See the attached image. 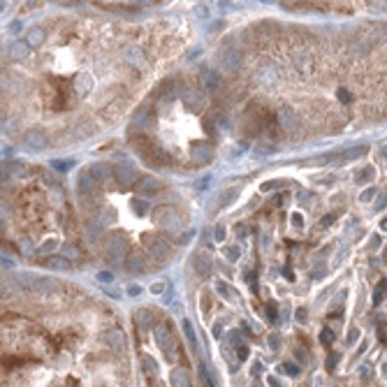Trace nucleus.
<instances>
[{
  "mask_svg": "<svg viewBox=\"0 0 387 387\" xmlns=\"http://www.w3.org/2000/svg\"><path fill=\"white\" fill-rule=\"evenodd\" d=\"M153 223L160 230H165V232H179L183 225V218L174 209H169V206H158L153 211Z\"/></svg>",
  "mask_w": 387,
  "mask_h": 387,
  "instance_id": "1",
  "label": "nucleus"
},
{
  "mask_svg": "<svg viewBox=\"0 0 387 387\" xmlns=\"http://www.w3.org/2000/svg\"><path fill=\"white\" fill-rule=\"evenodd\" d=\"M172 253V246L165 237H153L149 239V255L153 257V262H165Z\"/></svg>",
  "mask_w": 387,
  "mask_h": 387,
  "instance_id": "2",
  "label": "nucleus"
},
{
  "mask_svg": "<svg viewBox=\"0 0 387 387\" xmlns=\"http://www.w3.org/2000/svg\"><path fill=\"white\" fill-rule=\"evenodd\" d=\"M153 334H155V339H158V345H160V350H163L165 355H169L172 357V350H174V336H172V329H169L165 322H158L155 325V329H153Z\"/></svg>",
  "mask_w": 387,
  "mask_h": 387,
  "instance_id": "3",
  "label": "nucleus"
},
{
  "mask_svg": "<svg viewBox=\"0 0 387 387\" xmlns=\"http://www.w3.org/2000/svg\"><path fill=\"white\" fill-rule=\"evenodd\" d=\"M126 248H128V243H126V239L118 234V237H112L107 241V257H109V262H123V255H126Z\"/></svg>",
  "mask_w": 387,
  "mask_h": 387,
  "instance_id": "4",
  "label": "nucleus"
},
{
  "mask_svg": "<svg viewBox=\"0 0 387 387\" xmlns=\"http://www.w3.org/2000/svg\"><path fill=\"white\" fill-rule=\"evenodd\" d=\"M211 155H214V149L209 146V142H192L190 144V158L195 165L209 163Z\"/></svg>",
  "mask_w": 387,
  "mask_h": 387,
  "instance_id": "5",
  "label": "nucleus"
},
{
  "mask_svg": "<svg viewBox=\"0 0 387 387\" xmlns=\"http://www.w3.org/2000/svg\"><path fill=\"white\" fill-rule=\"evenodd\" d=\"M218 61H220V65L225 67V70H237L239 67V63H241V56H239V51L234 47H223L220 49V54H218Z\"/></svg>",
  "mask_w": 387,
  "mask_h": 387,
  "instance_id": "6",
  "label": "nucleus"
},
{
  "mask_svg": "<svg viewBox=\"0 0 387 387\" xmlns=\"http://www.w3.org/2000/svg\"><path fill=\"white\" fill-rule=\"evenodd\" d=\"M114 177H116V181L121 183L123 188H128L130 183H135L137 172H135V167H132L130 163H118L116 167H114Z\"/></svg>",
  "mask_w": 387,
  "mask_h": 387,
  "instance_id": "7",
  "label": "nucleus"
},
{
  "mask_svg": "<svg viewBox=\"0 0 387 387\" xmlns=\"http://www.w3.org/2000/svg\"><path fill=\"white\" fill-rule=\"evenodd\" d=\"M24 144L28 146L30 151H42L44 146H47V137H44V132H40V130H28L24 135Z\"/></svg>",
  "mask_w": 387,
  "mask_h": 387,
  "instance_id": "8",
  "label": "nucleus"
},
{
  "mask_svg": "<svg viewBox=\"0 0 387 387\" xmlns=\"http://www.w3.org/2000/svg\"><path fill=\"white\" fill-rule=\"evenodd\" d=\"M181 98H183V102L192 109V112H200V109L204 107V95H202L200 91H195V89H183Z\"/></svg>",
  "mask_w": 387,
  "mask_h": 387,
  "instance_id": "9",
  "label": "nucleus"
},
{
  "mask_svg": "<svg viewBox=\"0 0 387 387\" xmlns=\"http://www.w3.org/2000/svg\"><path fill=\"white\" fill-rule=\"evenodd\" d=\"M28 51H30V44L28 42H14V44H10V61H14V63H19V61H24V58H28Z\"/></svg>",
  "mask_w": 387,
  "mask_h": 387,
  "instance_id": "10",
  "label": "nucleus"
},
{
  "mask_svg": "<svg viewBox=\"0 0 387 387\" xmlns=\"http://www.w3.org/2000/svg\"><path fill=\"white\" fill-rule=\"evenodd\" d=\"M169 385L172 387H190V373L186 368H174L169 373Z\"/></svg>",
  "mask_w": 387,
  "mask_h": 387,
  "instance_id": "11",
  "label": "nucleus"
},
{
  "mask_svg": "<svg viewBox=\"0 0 387 387\" xmlns=\"http://www.w3.org/2000/svg\"><path fill=\"white\" fill-rule=\"evenodd\" d=\"M77 190L84 192V195H89V192L95 190V179L91 177V172H81L79 179H77Z\"/></svg>",
  "mask_w": 387,
  "mask_h": 387,
  "instance_id": "12",
  "label": "nucleus"
},
{
  "mask_svg": "<svg viewBox=\"0 0 387 387\" xmlns=\"http://www.w3.org/2000/svg\"><path fill=\"white\" fill-rule=\"evenodd\" d=\"M128 269L130 271H144L146 269V257L142 251H132L128 255Z\"/></svg>",
  "mask_w": 387,
  "mask_h": 387,
  "instance_id": "13",
  "label": "nucleus"
},
{
  "mask_svg": "<svg viewBox=\"0 0 387 387\" xmlns=\"http://www.w3.org/2000/svg\"><path fill=\"white\" fill-rule=\"evenodd\" d=\"M192 267H195L197 274H209L211 271V257L206 255V253H197L195 257H192Z\"/></svg>",
  "mask_w": 387,
  "mask_h": 387,
  "instance_id": "14",
  "label": "nucleus"
},
{
  "mask_svg": "<svg viewBox=\"0 0 387 387\" xmlns=\"http://www.w3.org/2000/svg\"><path fill=\"white\" fill-rule=\"evenodd\" d=\"M278 116H280V126H283L285 130L292 132L294 128H297V114H294L290 107H283V109H280Z\"/></svg>",
  "mask_w": 387,
  "mask_h": 387,
  "instance_id": "15",
  "label": "nucleus"
},
{
  "mask_svg": "<svg viewBox=\"0 0 387 387\" xmlns=\"http://www.w3.org/2000/svg\"><path fill=\"white\" fill-rule=\"evenodd\" d=\"M104 339H107V343L112 345V348H116V350L126 348V336H123L121 329H109L107 334H104Z\"/></svg>",
  "mask_w": 387,
  "mask_h": 387,
  "instance_id": "16",
  "label": "nucleus"
},
{
  "mask_svg": "<svg viewBox=\"0 0 387 387\" xmlns=\"http://www.w3.org/2000/svg\"><path fill=\"white\" fill-rule=\"evenodd\" d=\"M24 172H26V165L21 163H12V160L3 163V177H21Z\"/></svg>",
  "mask_w": 387,
  "mask_h": 387,
  "instance_id": "17",
  "label": "nucleus"
},
{
  "mask_svg": "<svg viewBox=\"0 0 387 387\" xmlns=\"http://www.w3.org/2000/svg\"><path fill=\"white\" fill-rule=\"evenodd\" d=\"M109 174H114V169H109L104 163H95L93 167H91V177H93L95 181H104V179H109Z\"/></svg>",
  "mask_w": 387,
  "mask_h": 387,
  "instance_id": "18",
  "label": "nucleus"
},
{
  "mask_svg": "<svg viewBox=\"0 0 387 387\" xmlns=\"http://www.w3.org/2000/svg\"><path fill=\"white\" fill-rule=\"evenodd\" d=\"M91 89H93V79H91V75H81L79 79L75 81V91L79 95H89Z\"/></svg>",
  "mask_w": 387,
  "mask_h": 387,
  "instance_id": "19",
  "label": "nucleus"
},
{
  "mask_svg": "<svg viewBox=\"0 0 387 387\" xmlns=\"http://www.w3.org/2000/svg\"><path fill=\"white\" fill-rule=\"evenodd\" d=\"M126 61L132 63V65H142V63H144V54H142L139 47H128L126 49Z\"/></svg>",
  "mask_w": 387,
  "mask_h": 387,
  "instance_id": "20",
  "label": "nucleus"
},
{
  "mask_svg": "<svg viewBox=\"0 0 387 387\" xmlns=\"http://www.w3.org/2000/svg\"><path fill=\"white\" fill-rule=\"evenodd\" d=\"M294 63H297V67L304 72V75H308V72L313 70V58L308 56V54H297V58H294Z\"/></svg>",
  "mask_w": 387,
  "mask_h": 387,
  "instance_id": "21",
  "label": "nucleus"
},
{
  "mask_svg": "<svg viewBox=\"0 0 387 387\" xmlns=\"http://www.w3.org/2000/svg\"><path fill=\"white\" fill-rule=\"evenodd\" d=\"M158 188H160V183L155 181L153 177H144L139 183H137V190L139 192H153V190H158Z\"/></svg>",
  "mask_w": 387,
  "mask_h": 387,
  "instance_id": "22",
  "label": "nucleus"
},
{
  "mask_svg": "<svg viewBox=\"0 0 387 387\" xmlns=\"http://www.w3.org/2000/svg\"><path fill=\"white\" fill-rule=\"evenodd\" d=\"M26 42L30 44V47H38V44L44 42V30L42 28H30L28 30V40Z\"/></svg>",
  "mask_w": 387,
  "mask_h": 387,
  "instance_id": "23",
  "label": "nucleus"
},
{
  "mask_svg": "<svg viewBox=\"0 0 387 387\" xmlns=\"http://www.w3.org/2000/svg\"><path fill=\"white\" fill-rule=\"evenodd\" d=\"M183 334H186V339H188V343H190L192 353H197V341H195V329H192L190 320H183Z\"/></svg>",
  "mask_w": 387,
  "mask_h": 387,
  "instance_id": "24",
  "label": "nucleus"
},
{
  "mask_svg": "<svg viewBox=\"0 0 387 387\" xmlns=\"http://www.w3.org/2000/svg\"><path fill=\"white\" fill-rule=\"evenodd\" d=\"M202 79L206 89H218V75L214 70H202Z\"/></svg>",
  "mask_w": 387,
  "mask_h": 387,
  "instance_id": "25",
  "label": "nucleus"
},
{
  "mask_svg": "<svg viewBox=\"0 0 387 387\" xmlns=\"http://www.w3.org/2000/svg\"><path fill=\"white\" fill-rule=\"evenodd\" d=\"M44 265L51 269H70V260H65V257H47Z\"/></svg>",
  "mask_w": 387,
  "mask_h": 387,
  "instance_id": "26",
  "label": "nucleus"
},
{
  "mask_svg": "<svg viewBox=\"0 0 387 387\" xmlns=\"http://www.w3.org/2000/svg\"><path fill=\"white\" fill-rule=\"evenodd\" d=\"M385 294H387V280H382V283L378 285V290L373 292V304H380L382 299H385Z\"/></svg>",
  "mask_w": 387,
  "mask_h": 387,
  "instance_id": "27",
  "label": "nucleus"
},
{
  "mask_svg": "<svg viewBox=\"0 0 387 387\" xmlns=\"http://www.w3.org/2000/svg\"><path fill=\"white\" fill-rule=\"evenodd\" d=\"M149 322H151V313H146V311L137 313V325H139L142 329H146V327H149Z\"/></svg>",
  "mask_w": 387,
  "mask_h": 387,
  "instance_id": "28",
  "label": "nucleus"
},
{
  "mask_svg": "<svg viewBox=\"0 0 387 387\" xmlns=\"http://www.w3.org/2000/svg\"><path fill=\"white\" fill-rule=\"evenodd\" d=\"M132 206L137 209V214H146V211H151L149 202H144V200H135V202H132Z\"/></svg>",
  "mask_w": 387,
  "mask_h": 387,
  "instance_id": "29",
  "label": "nucleus"
},
{
  "mask_svg": "<svg viewBox=\"0 0 387 387\" xmlns=\"http://www.w3.org/2000/svg\"><path fill=\"white\" fill-rule=\"evenodd\" d=\"M144 366H146V371H149V376H155V373H158V366H155V362L149 357V355L144 357Z\"/></svg>",
  "mask_w": 387,
  "mask_h": 387,
  "instance_id": "30",
  "label": "nucleus"
},
{
  "mask_svg": "<svg viewBox=\"0 0 387 387\" xmlns=\"http://www.w3.org/2000/svg\"><path fill=\"white\" fill-rule=\"evenodd\" d=\"M320 339H322V343H325V345H329L331 341H334V331L327 329V327H325V329L320 331Z\"/></svg>",
  "mask_w": 387,
  "mask_h": 387,
  "instance_id": "31",
  "label": "nucleus"
},
{
  "mask_svg": "<svg viewBox=\"0 0 387 387\" xmlns=\"http://www.w3.org/2000/svg\"><path fill=\"white\" fill-rule=\"evenodd\" d=\"M200 371H202V380H204V387H214V380H211V376L206 373V366H202Z\"/></svg>",
  "mask_w": 387,
  "mask_h": 387,
  "instance_id": "32",
  "label": "nucleus"
},
{
  "mask_svg": "<svg viewBox=\"0 0 387 387\" xmlns=\"http://www.w3.org/2000/svg\"><path fill=\"white\" fill-rule=\"evenodd\" d=\"M362 153H366V149H364V146H359V149L348 151V155H345V158H359V155H362Z\"/></svg>",
  "mask_w": 387,
  "mask_h": 387,
  "instance_id": "33",
  "label": "nucleus"
},
{
  "mask_svg": "<svg viewBox=\"0 0 387 387\" xmlns=\"http://www.w3.org/2000/svg\"><path fill=\"white\" fill-rule=\"evenodd\" d=\"M54 169H58V172H67V169H70V163H61V160H54Z\"/></svg>",
  "mask_w": 387,
  "mask_h": 387,
  "instance_id": "34",
  "label": "nucleus"
},
{
  "mask_svg": "<svg viewBox=\"0 0 387 387\" xmlns=\"http://www.w3.org/2000/svg\"><path fill=\"white\" fill-rule=\"evenodd\" d=\"M114 223V214H112V209H107L102 214V225H112Z\"/></svg>",
  "mask_w": 387,
  "mask_h": 387,
  "instance_id": "35",
  "label": "nucleus"
},
{
  "mask_svg": "<svg viewBox=\"0 0 387 387\" xmlns=\"http://www.w3.org/2000/svg\"><path fill=\"white\" fill-rule=\"evenodd\" d=\"M336 359H339V355H334V353H331V355H329V359H327V371H334V366H336Z\"/></svg>",
  "mask_w": 387,
  "mask_h": 387,
  "instance_id": "36",
  "label": "nucleus"
},
{
  "mask_svg": "<svg viewBox=\"0 0 387 387\" xmlns=\"http://www.w3.org/2000/svg\"><path fill=\"white\" fill-rule=\"evenodd\" d=\"M234 192H237V190H227V192H225L223 200H220V204H225V202H232L234 200Z\"/></svg>",
  "mask_w": 387,
  "mask_h": 387,
  "instance_id": "37",
  "label": "nucleus"
},
{
  "mask_svg": "<svg viewBox=\"0 0 387 387\" xmlns=\"http://www.w3.org/2000/svg\"><path fill=\"white\" fill-rule=\"evenodd\" d=\"M331 223H334V216H325V218L320 220V227H329Z\"/></svg>",
  "mask_w": 387,
  "mask_h": 387,
  "instance_id": "38",
  "label": "nucleus"
},
{
  "mask_svg": "<svg viewBox=\"0 0 387 387\" xmlns=\"http://www.w3.org/2000/svg\"><path fill=\"white\" fill-rule=\"evenodd\" d=\"M285 371H288L290 376H297V373H299V368L294 366V364H285Z\"/></svg>",
  "mask_w": 387,
  "mask_h": 387,
  "instance_id": "39",
  "label": "nucleus"
},
{
  "mask_svg": "<svg viewBox=\"0 0 387 387\" xmlns=\"http://www.w3.org/2000/svg\"><path fill=\"white\" fill-rule=\"evenodd\" d=\"M225 255H227L230 260H237V257H239V251H237V248H230V251H225Z\"/></svg>",
  "mask_w": 387,
  "mask_h": 387,
  "instance_id": "40",
  "label": "nucleus"
},
{
  "mask_svg": "<svg viewBox=\"0 0 387 387\" xmlns=\"http://www.w3.org/2000/svg\"><path fill=\"white\" fill-rule=\"evenodd\" d=\"M225 239V232H223V227H216V241H223Z\"/></svg>",
  "mask_w": 387,
  "mask_h": 387,
  "instance_id": "41",
  "label": "nucleus"
},
{
  "mask_svg": "<svg viewBox=\"0 0 387 387\" xmlns=\"http://www.w3.org/2000/svg\"><path fill=\"white\" fill-rule=\"evenodd\" d=\"M237 353H239V357H241V359H246V357H248V348H243V345H239Z\"/></svg>",
  "mask_w": 387,
  "mask_h": 387,
  "instance_id": "42",
  "label": "nucleus"
},
{
  "mask_svg": "<svg viewBox=\"0 0 387 387\" xmlns=\"http://www.w3.org/2000/svg\"><path fill=\"white\" fill-rule=\"evenodd\" d=\"M151 290H153V292H165V283H155Z\"/></svg>",
  "mask_w": 387,
  "mask_h": 387,
  "instance_id": "43",
  "label": "nucleus"
},
{
  "mask_svg": "<svg viewBox=\"0 0 387 387\" xmlns=\"http://www.w3.org/2000/svg\"><path fill=\"white\" fill-rule=\"evenodd\" d=\"M128 292H130V294H132V297H137V294H139V292H142V290H139V288H137V285H130V290H128Z\"/></svg>",
  "mask_w": 387,
  "mask_h": 387,
  "instance_id": "44",
  "label": "nucleus"
},
{
  "mask_svg": "<svg viewBox=\"0 0 387 387\" xmlns=\"http://www.w3.org/2000/svg\"><path fill=\"white\" fill-rule=\"evenodd\" d=\"M304 223V220H302V216H299V214H294L292 216V225H302Z\"/></svg>",
  "mask_w": 387,
  "mask_h": 387,
  "instance_id": "45",
  "label": "nucleus"
},
{
  "mask_svg": "<svg viewBox=\"0 0 387 387\" xmlns=\"http://www.w3.org/2000/svg\"><path fill=\"white\" fill-rule=\"evenodd\" d=\"M297 320H299V322L306 320V311H297Z\"/></svg>",
  "mask_w": 387,
  "mask_h": 387,
  "instance_id": "46",
  "label": "nucleus"
},
{
  "mask_svg": "<svg viewBox=\"0 0 387 387\" xmlns=\"http://www.w3.org/2000/svg\"><path fill=\"white\" fill-rule=\"evenodd\" d=\"M21 28V21H14V24H12V30H14V33H16V30H19Z\"/></svg>",
  "mask_w": 387,
  "mask_h": 387,
  "instance_id": "47",
  "label": "nucleus"
},
{
  "mask_svg": "<svg viewBox=\"0 0 387 387\" xmlns=\"http://www.w3.org/2000/svg\"><path fill=\"white\" fill-rule=\"evenodd\" d=\"M382 371H385V376H387V364H385V366H382Z\"/></svg>",
  "mask_w": 387,
  "mask_h": 387,
  "instance_id": "48",
  "label": "nucleus"
}]
</instances>
